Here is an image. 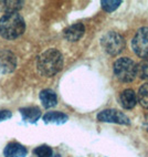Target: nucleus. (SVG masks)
I'll return each instance as SVG.
<instances>
[{
  "label": "nucleus",
  "mask_w": 148,
  "mask_h": 157,
  "mask_svg": "<svg viewBox=\"0 0 148 157\" xmlns=\"http://www.w3.org/2000/svg\"><path fill=\"white\" fill-rule=\"evenodd\" d=\"M63 63V56L59 50L47 49L38 56L36 69L41 75L51 78L62 70Z\"/></svg>",
  "instance_id": "obj_1"
},
{
  "label": "nucleus",
  "mask_w": 148,
  "mask_h": 157,
  "mask_svg": "<svg viewBox=\"0 0 148 157\" xmlns=\"http://www.w3.org/2000/svg\"><path fill=\"white\" fill-rule=\"evenodd\" d=\"M25 22L19 12L5 13L0 18V36L7 40L17 39L25 32Z\"/></svg>",
  "instance_id": "obj_2"
},
{
  "label": "nucleus",
  "mask_w": 148,
  "mask_h": 157,
  "mask_svg": "<svg viewBox=\"0 0 148 157\" xmlns=\"http://www.w3.org/2000/svg\"><path fill=\"white\" fill-rule=\"evenodd\" d=\"M114 74L118 81L123 83H131L137 76V65L131 58H120L113 65Z\"/></svg>",
  "instance_id": "obj_3"
},
{
  "label": "nucleus",
  "mask_w": 148,
  "mask_h": 157,
  "mask_svg": "<svg viewBox=\"0 0 148 157\" xmlns=\"http://www.w3.org/2000/svg\"><path fill=\"white\" fill-rule=\"evenodd\" d=\"M101 45L107 54L115 56L125 49V39L118 32L108 31L101 38Z\"/></svg>",
  "instance_id": "obj_4"
},
{
  "label": "nucleus",
  "mask_w": 148,
  "mask_h": 157,
  "mask_svg": "<svg viewBox=\"0 0 148 157\" xmlns=\"http://www.w3.org/2000/svg\"><path fill=\"white\" fill-rule=\"evenodd\" d=\"M131 48L140 58H148V27L138 29L131 40Z\"/></svg>",
  "instance_id": "obj_5"
},
{
  "label": "nucleus",
  "mask_w": 148,
  "mask_h": 157,
  "mask_svg": "<svg viewBox=\"0 0 148 157\" xmlns=\"http://www.w3.org/2000/svg\"><path fill=\"white\" fill-rule=\"evenodd\" d=\"M97 120L100 122H104V123H115L120 124V125H129L131 124V120L127 115L115 109H104V111L100 112L97 114Z\"/></svg>",
  "instance_id": "obj_6"
},
{
  "label": "nucleus",
  "mask_w": 148,
  "mask_h": 157,
  "mask_svg": "<svg viewBox=\"0 0 148 157\" xmlns=\"http://www.w3.org/2000/svg\"><path fill=\"white\" fill-rule=\"evenodd\" d=\"M17 67V58L10 50L0 51V73L9 74Z\"/></svg>",
  "instance_id": "obj_7"
},
{
  "label": "nucleus",
  "mask_w": 148,
  "mask_h": 157,
  "mask_svg": "<svg viewBox=\"0 0 148 157\" xmlns=\"http://www.w3.org/2000/svg\"><path fill=\"white\" fill-rule=\"evenodd\" d=\"M85 33V27L83 23H74V25L67 27L63 31L64 38L70 42H75L81 39Z\"/></svg>",
  "instance_id": "obj_8"
},
{
  "label": "nucleus",
  "mask_w": 148,
  "mask_h": 157,
  "mask_svg": "<svg viewBox=\"0 0 148 157\" xmlns=\"http://www.w3.org/2000/svg\"><path fill=\"white\" fill-rule=\"evenodd\" d=\"M120 106L125 109H131L136 106L137 104V95L134 90L131 89H126L120 94L118 98Z\"/></svg>",
  "instance_id": "obj_9"
},
{
  "label": "nucleus",
  "mask_w": 148,
  "mask_h": 157,
  "mask_svg": "<svg viewBox=\"0 0 148 157\" xmlns=\"http://www.w3.org/2000/svg\"><path fill=\"white\" fill-rule=\"evenodd\" d=\"M28 154V149L22 144L17 142H11L5 147L3 155L5 157H25Z\"/></svg>",
  "instance_id": "obj_10"
},
{
  "label": "nucleus",
  "mask_w": 148,
  "mask_h": 157,
  "mask_svg": "<svg viewBox=\"0 0 148 157\" xmlns=\"http://www.w3.org/2000/svg\"><path fill=\"white\" fill-rule=\"evenodd\" d=\"M39 98L42 103V106L44 109H51L58 104V96H56L55 92L51 89L42 90L39 94Z\"/></svg>",
  "instance_id": "obj_11"
},
{
  "label": "nucleus",
  "mask_w": 148,
  "mask_h": 157,
  "mask_svg": "<svg viewBox=\"0 0 148 157\" xmlns=\"http://www.w3.org/2000/svg\"><path fill=\"white\" fill-rule=\"evenodd\" d=\"M20 114L22 116V120L27 123H36V121L41 117V111L36 106H28L20 109Z\"/></svg>",
  "instance_id": "obj_12"
},
{
  "label": "nucleus",
  "mask_w": 148,
  "mask_h": 157,
  "mask_svg": "<svg viewBox=\"0 0 148 157\" xmlns=\"http://www.w3.org/2000/svg\"><path fill=\"white\" fill-rule=\"evenodd\" d=\"M69 120V116L62 112H47L43 116V122L45 124H55V125H61L64 124Z\"/></svg>",
  "instance_id": "obj_13"
},
{
  "label": "nucleus",
  "mask_w": 148,
  "mask_h": 157,
  "mask_svg": "<svg viewBox=\"0 0 148 157\" xmlns=\"http://www.w3.org/2000/svg\"><path fill=\"white\" fill-rule=\"evenodd\" d=\"M23 1L21 0H6V1H0V8L6 13H13L18 12L22 8Z\"/></svg>",
  "instance_id": "obj_14"
},
{
  "label": "nucleus",
  "mask_w": 148,
  "mask_h": 157,
  "mask_svg": "<svg viewBox=\"0 0 148 157\" xmlns=\"http://www.w3.org/2000/svg\"><path fill=\"white\" fill-rule=\"evenodd\" d=\"M137 101L139 102L144 109H148V83H145L139 87L137 94Z\"/></svg>",
  "instance_id": "obj_15"
},
{
  "label": "nucleus",
  "mask_w": 148,
  "mask_h": 157,
  "mask_svg": "<svg viewBox=\"0 0 148 157\" xmlns=\"http://www.w3.org/2000/svg\"><path fill=\"white\" fill-rule=\"evenodd\" d=\"M33 154L36 157H53V151L50 146L41 145L33 149Z\"/></svg>",
  "instance_id": "obj_16"
},
{
  "label": "nucleus",
  "mask_w": 148,
  "mask_h": 157,
  "mask_svg": "<svg viewBox=\"0 0 148 157\" xmlns=\"http://www.w3.org/2000/svg\"><path fill=\"white\" fill-rule=\"evenodd\" d=\"M120 3H122L120 0H102L101 6L104 11L112 12L120 6Z\"/></svg>",
  "instance_id": "obj_17"
},
{
  "label": "nucleus",
  "mask_w": 148,
  "mask_h": 157,
  "mask_svg": "<svg viewBox=\"0 0 148 157\" xmlns=\"http://www.w3.org/2000/svg\"><path fill=\"white\" fill-rule=\"evenodd\" d=\"M137 76L142 80H148V60H142L137 65Z\"/></svg>",
  "instance_id": "obj_18"
},
{
  "label": "nucleus",
  "mask_w": 148,
  "mask_h": 157,
  "mask_svg": "<svg viewBox=\"0 0 148 157\" xmlns=\"http://www.w3.org/2000/svg\"><path fill=\"white\" fill-rule=\"evenodd\" d=\"M12 116V113L8 109H2V111H0V122H3L10 118Z\"/></svg>",
  "instance_id": "obj_19"
}]
</instances>
